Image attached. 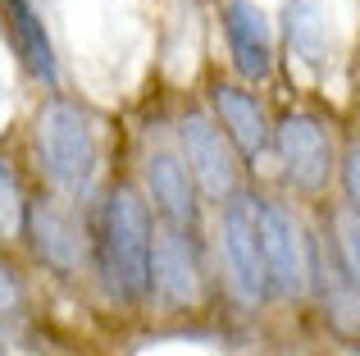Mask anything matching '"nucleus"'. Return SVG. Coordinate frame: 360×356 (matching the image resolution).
Instances as JSON below:
<instances>
[{"label":"nucleus","instance_id":"obj_1","mask_svg":"<svg viewBox=\"0 0 360 356\" xmlns=\"http://www.w3.org/2000/svg\"><path fill=\"white\" fill-rule=\"evenodd\" d=\"M150 256H155V220L146 196L132 183H115L96 220V265L119 302L141 306L150 297Z\"/></svg>","mask_w":360,"mask_h":356},{"label":"nucleus","instance_id":"obj_3","mask_svg":"<svg viewBox=\"0 0 360 356\" xmlns=\"http://www.w3.org/2000/svg\"><path fill=\"white\" fill-rule=\"evenodd\" d=\"M255 220H260V251L269 269V293L301 297L315 284V242L297 224V215L274 196H255Z\"/></svg>","mask_w":360,"mask_h":356},{"label":"nucleus","instance_id":"obj_11","mask_svg":"<svg viewBox=\"0 0 360 356\" xmlns=\"http://www.w3.org/2000/svg\"><path fill=\"white\" fill-rule=\"evenodd\" d=\"M224 42H229L233 69L246 82H264L274 73V27L255 0H229L224 5Z\"/></svg>","mask_w":360,"mask_h":356},{"label":"nucleus","instance_id":"obj_4","mask_svg":"<svg viewBox=\"0 0 360 356\" xmlns=\"http://www.w3.org/2000/svg\"><path fill=\"white\" fill-rule=\"evenodd\" d=\"M178 151H183V165L192 174L196 192H205L210 201H229L233 192H242V165H238V151L233 142L224 137V128L214 124L210 115L201 110H187L178 119Z\"/></svg>","mask_w":360,"mask_h":356},{"label":"nucleus","instance_id":"obj_8","mask_svg":"<svg viewBox=\"0 0 360 356\" xmlns=\"http://www.w3.org/2000/svg\"><path fill=\"white\" fill-rule=\"evenodd\" d=\"M201 256H196V233L183 229H155V256H150V293L169 306H196L201 297Z\"/></svg>","mask_w":360,"mask_h":356},{"label":"nucleus","instance_id":"obj_16","mask_svg":"<svg viewBox=\"0 0 360 356\" xmlns=\"http://www.w3.org/2000/svg\"><path fill=\"white\" fill-rule=\"evenodd\" d=\"M342 192H347V210L360 215V142L347 146L342 155Z\"/></svg>","mask_w":360,"mask_h":356},{"label":"nucleus","instance_id":"obj_18","mask_svg":"<svg viewBox=\"0 0 360 356\" xmlns=\"http://www.w3.org/2000/svg\"><path fill=\"white\" fill-rule=\"evenodd\" d=\"M0 356H9V348H5V333H0Z\"/></svg>","mask_w":360,"mask_h":356},{"label":"nucleus","instance_id":"obj_2","mask_svg":"<svg viewBox=\"0 0 360 356\" xmlns=\"http://www.w3.org/2000/svg\"><path fill=\"white\" fill-rule=\"evenodd\" d=\"M37 155H41V170L60 187L69 201H82L91 192V178H96V128H91L87 110L78 101L51 96L37 110Z\"/></svg>","mask_w":360,"mask_h":356},{"label":"nucleus","instance_id":"obj_5","mask_svg":"<svg viewBox=\"0 0 360 356\" xmlns=\"http://www.w3.org/2000/svg\"><path fill=\"white\" fill-rule=\"evenodd\" d=\"M219 247H224V265H229V279L242 293V302H264L269 297V269H264L260 220H255L251 192H233L219 205Z\"/></svg>","mask_w":360,"mask_h":356},{"label":"nucleus","instance_id":"obj_12","mask_svg":"<svg viewBox=\"0 0 360 356\" xmlns=\"http://www.w3.org/2000/svg\"><path fill=\"white\" fill-rule=\"evenodd\" d=\"M0 18H5V32L14 42L18 60L27 64L41 87H60V64H55V46H51V32H46L41 14H37L32 0H0Z\"/></svg>","mask_w":360,"mask_h":356},{"label":"nucleus","instance_id":"obj_6","mask_svg":"<svg viewBox=\"0 0 360 356\" xmlns=\"http://www.w3.org/2000/svg\"><path fill=\"white\" fill-rule=\"evenodd\" d=\"M274 151L283 160V178L297 192L315 196L333 178V142H328L324 119H315L310 110H288L274 124Z\"/></svg>","mask_w":360,"mask_h":356},{"label":"nucleus","instance_id":"obj_9","mask_svg":"<svg viewBox=\"0 0 360 356\" xmlns=\"http://www.w3.org/2000/svg\"><path fill=\"white\" fill-rule=\"evenodd\" d=\"M210 106H214V119L224 124V137L233 142V151L246 165H260L264 151L274 146V128H269V115H264L260 96H251L238 82H214Z\"/></svg>","mask_w":360,"mask_h":356},{"label":"nucleus","instance_id":"obj_14","mask_svg":"<svg viewBox=\"0 0 360 356\" xmlns=\"http://www.w3.org/2000/svg\"><path fill=\"white\" fill-rule=\"evenodd\" d=\"M333 229H338V265H342L347 284H352L356 297H360V215H352L342 205V210L333 215Z\"/></svg>","mask_w":360,"mask_h":356},{"label":"nucleus","instance_id":"obj_15","mask_svg":"<svg viewBox=\"0 0 360 356\" xmlns=\"http://www.w3.org/2000/svg\"><path fill=\"white\" fill-rule=\"evenodd\" d=\"M23 215H27L23 187H18L14 170L0 160V238H23Z\"/></svg>","mask_w":360,"mask_h":356},{"label":"nucleus","instance_id":"obj_17","mask_svg":"<svg viewBox=\"0 0 360 356\" xmlns=\"http://www.w3.org/2000/svg\"><path fill=\"white\" fill-rule=\"evenodd\" d=\"M18 302H23V284H18V274L0 260V315L18 311Z\"/></svg>","mask_w":360,"mask_h":356},{"label":"nucleus","instance_id":"obj_10","mask_svg":"<svg viewBox=\"0 0 360 356\" xmlns=\"http://www.w3.org/2000/svg\"><path fill=\"white\" fill-rule=\"evenodd\" d=\"M141 178H146V192L155 201V215L165 229H183L196 233V220H201V201H196V183L187 174L183 155L174 151H150L146 165H141Z\"/></svg>","mask_w":360,"mask_h":356},{"label":"nucleus","instance_id":"obj_13","mask_svg":"<svg viewBox=\"0 0 360 356\" xmlns=\"http://www.w3.org/2000/svg\"><path fill=\"white\" fill-rule=\"evenodd\" d=\"M288 46L306 64L324 60V9H319V0H288Z\"/></svg>","mask_w":360,"mask_h":356},{"label":"nucleus","instance_id":"obj_7","mask_svg":"<svg viewBox=\"0 0 360 356\" xmlns=\"http://www.w3.org/2000/svg\"><path fill=\"white\" fill-rule=\"evenodd\" d=\"M23 238L32 247V256L41 260L51 274H82V260H87V238H82L78 215L64 205V196H37L27 201L23 215Z\"/></svg>","mask_w":360,"mask_h":356}]
</instances>
